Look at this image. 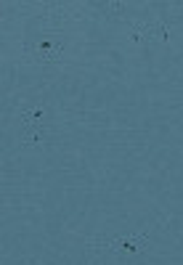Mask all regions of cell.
I'll return each mask as SVG.
<instances>
[{
    "label": "cell",
    "mask_w": 183,
    "mask_h": 265,
    "mask_svg": "<svg viewBox=\"0 0 183 265\" xmlns=\"http://www.w3.org/2000/svg\"><path fill=\"white\" fill-rule=\"evenodd\" d=\"M61 53H64V45L61 43H40L37 45V56L43 61H56V59H61Z\"/></svg>",
    "instance_id": "6da1fadb"
}]
</instances>
